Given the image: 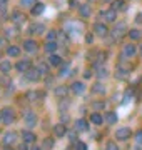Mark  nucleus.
<instances>
[{
    "instance_id": "f257e3e1",
    "label": "nucleus",
    "mask_w": 142,
    "mask_h": 150,
    "mask_svg": "<svg viewBox=\"0 0 142 150\" xmlns=\"http://www.w3.org/2000/svg\"><path fill=\"white\" fill-rule=\"evenodd\" d=\"M0 117H2L4 123L10 125V123L13 122V118H15V113H13V110H12V108H4V110L0 112Z\"/></svg>"
},
{
    "instance_id": "f03ea898",
    "label": "nucleus",
    "mask_w": 142,
    "mask_h": 150,
    "mask_svg": "<svg viewBox=\"0 0 142 150\" xmlns=\"http://www.w3.org/2000/svg\"><path fill=\"white\" fill-rule=\"evenodd\" d=\"M112 33H114V37H115V38H119V37H122V35L129 33V30H127V25L124 23V22H119V23H117V25L114 27Z\"/></svg>"
},
{
    "instance_id": "7ed1b4c3",
    "label": "nucleus",
    "mask_w": 142,
    "mask_h": 150,
    "mask_svg": "<svg viewBox=\"0 0 142 150\" xmlns=\"http://www.w3.org/2000/svg\"><path fill=\"white\" fill-rule=\"evenodd\" d=\"M23 120H25V123H27L28 129L35 127V123H37V117H35V113H33L32 110H27V112L23 113Z\"/></svg>"
},
{
    "instance_id": "20e7f679",
    "label": "nucleus",
    "mask_w": 142,
    "mask_h": 150,
    "mask_svg": "<svg viewBox=\"0 0 142 150\" xmlns=\"http://www.w3.org/2000/svg\"><path fill=\"white\" fill-rule=\"evenodd\" d=\"M136 54H137L136 45H132V43H127V45H124V50H122V55H124V57H127V59H132Z\"/></svg>"
},
{
    "instance_id": "39448f33",
    "label": "nucleus",
    "mask_w": 142,
    "mask_h": 150,
    "mask_svg": "<svg viewBox=\"0 0 142 150\" xmlns=\"http://www.w3.org/2000/svg\"><path fill=\"white\" fill-rule=\"evenodd\" d=\"M40 70L38 69H28L27 72H25V77H27L28 80H32V82H37L38 79H40Z\"/></svg>"
},
{
    "instance_id": "423d86ee",
    "label": "nucleus",
    "mask_w": 142,
    "mask_h": 150,
    "mask_svg": "<svg viewBox=\"0 0 142 150\" xmlns=\"http://www.w3.org/2000/svg\"><path fill=\"white\" fill-rule=\"evenodd\" d=\"M129 137H131V129H127V127L119 129L117 132H115V139L117 140H127Z\"/></svg>"
},
{
    "instance_id": "0eeeda50",
    "label": "nucleus",
    "mask_w": 142,
    "mask_h": 150,
    "mask_svg": "<svg viewBox=\"0 0 142 150\" xmlns=\"http://www.w3.org/2000/svg\"><path fill=\"white\" fill-rule=\"evenodd\" d=\"M94 32L97 33V35H100V37H105L109 33V28H107L105 23H95L94 25Z\"/></svg>"
},
{
    "instance_id": "6e6552de",
    "label": "nucleus",
    "mask_w": 142,
    "mask_h": 150,
    "mask_svg": "<svg viewBox=\"0 0 142 150\" xmlns=\"http://www.w3.org/2000/svg\"><path fill=\"white\" fill-rule=\"evenodd\" d=\"M30 60L28 59H25V60H20V62H18V64L15 65L17 67V70H18V72H23V74H25V72H27L28 69H32V67H30Z\"/></svg>"
},
{
    "instance_id": "1a4fd4ad",
    "label": "nucleus",
    "mask_w": 142,
    "mask_h": 150,
    "mask_svg": "<svg viewBox=\"0 0 142 150\" xmlns=\"http://www.w3.org/2000/svg\"><path fill=\"white\" fill-rule=\"evenodd\" d=\"M102 15H104L105 22H115V18H117V10H114V8H109V10H105Z\"/></svg>"
},
{
    "instance_id": "9d476101",
    "label": "nucleus",
    "mask_w": 142,
    "mask_h": 150,
    "mask_svg": "<svg viewBox=\"0 0 142 150\" xmlns=\"http://www.w3.org/2000/svg\"><path fill=\"white\" fill-rule=\"evenodd\" d=\"M28 30H30V33H37V35H40V33L45 32V27L42 25V23H32Z\"/></svg>"
},
{
    "instance_id": "9b49d317",
    "label": "nucleus",
    "mask_w": 142,
    "mask_h": 150,
    "mask_svg": "<svg viewBox=\"0 0 142 150\" xmlns=\"http://www.w3.org/2000/svg\"><path fill=\"white\" fill-rule=\"evenodd\" d=\"M84 90H85V85H84L82 82H74V83H72V92H74V93L80 95V93H84Z\"/></svg>"
},
{
    "instance_id": "f8f14e48",
    "label": "nucleus",
    "mask_w": 142,
    "mask_h": 150,
    "mask_svg": "<svg viewBox=\"0 0 142 150\" xmlns=\"http://www.w3.org/2000/svg\"><path fill=\"white\" fill-rule=\"evenodd\" d=\"M54 132H55L57 137H64V135L67 134V127L64 125V123H57V125L54 127Z\"/></svg>"
},
{
    "instance_id": "ddd939ff",
    "label": "nucleus",
    "mask_w": 142,
    "mask_h": 150,
    "mask_svg": "<svg viewBox=\"0 0 142 150\" xmlns=\"http://www.w3.org/2000/svg\"><path fill=\"white\" fill-rule=\"evenodd\" d=\"M10 70H12V64L9 62V60H4V62H0V72H2L4 75L10 74Z\"/></svg>"
},
{
    "instance_id": "4468645a",
    "label": "nucleus",
    "mask_w": 142,
    "mask_h": 150,
    "mask_svg": "<svg viewBox=\"0 0 142 150\" xmlns=\"http://www.w3.org/2000/svg\"><path fill=\"white\" fill-rule=\"evenodd\" d=\"M23 48H25L27 52H35V50H37V42H33V40H25V42H23Z\"/></svg>"
},
{
    "instance_id": "2eb2a0df",
    "label": "nucleus",
    "mask_w": 142,
    "mask_h": 150,
    "mask_svg": "<svg viewBox=\"0 0 142 150\" xmlns=\"http://www.w3.org/2000/svg\"><path fill=\"white\" fill-rule=\"evenodd\" d=\"M15 140H17V134H15V132H9V134H5L4 144H5V145H10V144H13Z\"/></svg>"
},
{
    "instance_id": "dca6fc26",
    "label": "nucleus",
    "mask_w": 142,
    "mask_h": 150,
    "mask_svg": "<svg viewBox=\"0 0 142 150\" xmlns=\"http://www.w3.org/2000/svg\"><path fill=\"white\" fill-rule=\"evenodd\" d=\"M22 139H23V142H27V144H33L37 137H35L32 132H22Z\"/></svg>"
},
{
    "instance_id": "f3484780",
    "label": "nucleus",
    "mask_w": 142,
    "mask_h": 150,
    "mask_svg": "<svg viewBox=\"0 0 142 150\" xmlns=\"http://www.w3.org/2000/svg\"><path fill=\"white\" fill-rule=\"evenodd\" d=\"M105 122L107 123H110V125H114V123H117V113H114V112H107L105 113Z\"/></svg>"
},
{
    "instance_id": "a211bd4d",
    "label": "nucleus",
    "mask_w": 142,
    "mask_h": 150,
    "mask_svg": "<svg viewBox=\"0 0 142 150\" xmlns=\"http://www.w3.org/2000/svg\"><path fill=\"white\" fill-rule=\"evenodd\" d=\"M89 127H87V120H84V118H80V120H77L75 123V130H79V132H85Z\"/></svg>"
},
{
    "instance_id": "6ab92c4d",
    "label": "nucleus",
    "mask_w": 142,
    "mask_h": 150,
    "mask_svg": "<svg viewBox=\"0 0 142 150\" xmlns=\"http://www.w3.org/2000/svg\"><path fill=\"white\" fill-rule=\"evenodd\" d=\"M67 93H69V88H67L65 85H60L55 88V95L59 97V98H62V97H65Z\"/></svg>"
},
{
    "instance_id": "aec40b11",
    "label": "nucleus",
    "mask_w": 142,
    "mask_h": 150,
    "mask_svg": "<svg viewBox=\"0 0 142 150\" xmlns=\"http://www.w3.org/2000/svg\"><path fill=\"white\" fill-rule=\"evenodd\" d=\"M44 10H45V5H44V4H35V5L32 7V15H40Z\"/></svg>"
},
{
    "instance_id": "412c9836",
    "label": "nucleus",
    "mask_w": 142,
    "mask_h": 150,
    "mask_svg": "<svg viewBox=\"0 0 142 150\" xmlns=\"http://www.w3.org/2000/svg\"><path fill=\"white\" fill-rule=\"evenodd\" d=\"M60 62H62V59H60L59 55L50 54V57H49V65H54V67H57V65H60Z\"/></svg>"
},
{
    "instance_id": "4be33fe9",
    "label": "nucleus",
    "mask_w": 142,
    "mask_h": 150,
    "mask_svg": "<svg viewBox=\"0 0 142 150\" xmlns=\"http://www.w3.org/2000/svg\"><path fill=\"white\" fill-rule=\"evenodd\" d=\"M112 8L114 10H124L126 8V2L124 0H114L112 2Z\"/></svg>"
},
{
    "instance_id": "5701e85b",
    "label": "nucleus",
    "mask_w": 142,
    "mask_h": 150,
    "mask_svg": "<svg viewBox=\"0 0 142 150\" xmlns=\"http://www.w3.org/2000/svg\"><path fill=\"white\" fill-rule=\"evenodd\" d=\"M90 122H92L94 125H100V123L104 122V117L99 115V113H92V115H90Z\"/></svg>"
},
{
    "instance_id": "b1692460",
    "label": "nucleus",
    "mask_w": 142,
    "mask_h": 150,
    "mask_svg": "<svg viewBox=\"0 0 142 150\" xmlns=\"http://www.w3.org/2000/svg\"><path fill=\"white\" fill-rule=\"evenodd\" d=\"M55 50H57V43L47 40V43H45V52H47V54H54Z\"/></svg>"
},
{
    "instance_id": "393cba45",
    "label": "nucleus",
    "mask_w": 142,
    "mask_h": 150,
    "mask_svg": "<svg viewBox=\"0 0 142 150\" xmlns=\"http://www.w3.org/2000/svg\"><path fill=\"white\" fill-rule=\"evenodd\" d=\"M7 54H9V57H18V55H20V48L12 45V47L7 48Z\"/></svg>"
},
{
    "instance_id": "a878e982",
    "label": "nucleus",
    "mask_w": 142,
    "mask_h": 150,
    "mask_svg": "<svg viewBox=\"0 0 142 150\" xmlns=\"http://www.w3.org/2000/svg\"><path fill=\"white\" fill-rule=\"evenodd\" d=\"M23 18H25V17H23L20 12H12V20L15 22V23H22Z\"/></svg>"
},
{
    "instance_id": "bb28decb",
    "label": "nucleus",
    "mask_w": 142,
    "mask_h": 150,
    "mask_svg": "<svg viewBox=\"0 0 142 150\" xmlns=\"http://www.w3.org/2000/svg\"><path fill=\"white\" fill-rule=\"evenodd\" d=\"M92 92H94V93H104V92H105V87L102 85L100 82H97V83H94Z\"/></svg>"
},
{
    "instance_id": "cd10ccee",
    "label": "nucleus",
    "mask_w": 142,
    "mask_h": 150,
    "mask_svg": "<svg viewBox=\"0 0 142 150\" xmlns=\"http://www.w3.org/2000/svg\"><path fill=\"white\" fill-rule=\"evenodd\" d=\"M79 12L82 17H89L90 15V5H80L79 7Z\"/></svg>"
},
{
    "instance_id": "c85d7f7f",
    "label": "nucleus",
    "mask_w": 142,
    "mask_h": 150,
    "mask_svg": "<svg viewBox=\"0 0 142 150\" xmlns=\"http://www.w3.org/2000/svg\"><path fill=\"white\" fill-rule=\"evenodd\" d=\"M54 147V139H45L42 144V150H50Z\"/></svg>"
},
{
    "instance_id": "c756f323",
    "label": "nucleus",
    "mask_w": 142,
    "mask_h": 150,
    "mask_svg": "<svg viewBox=\"0 0 142 150\" xmlns=\"http://www.w3.org/2000/svg\"><path fill=\"white\" fill-rule=\"evenodd\" d=\"M127 75H129V70L122 69V67H120V69L117 70V72H115V77H117V79H126Z\"/></svg>"
},
{
    "instance_id": "7c9ffc66",
    "label": "nucleus",
    "mask_w": 142,
    "mask_h": 150,
    "mask_svg": "<svg viewBox=\"0 0 142 150\" xmlns=\"http://www.w3.org/2000/svg\"><path fill=\"white\" fill-rule=\"evenodd\" d=\"M132 97H134V88H127L126 93H124V103H127Z\"/></svg>"
},
{
    "instance_id": "2f4dec72",
    "label": "nucleus",
    "mask_w": 142,
    "mask_h": 150,
    "mask_svg": "<svg viewBox=\"0 0 142 150\" xmlns=\"http://www.w3.org/2000/svg\"><path fill=\"white\" fill-rule=\"evenodd\" d=\"M129 37H131L132 40H139V38H141V32L136 30V28H132V30H129Z\"/></svg>"
},
{
    "instance_id": "473e14b6",
    "label": "nucleus",
    "mask_w": 142,
    "mask_h": 150,
    "mask_svg": "<svg viewBox=\"0 0 142 150\" xmlns=\"http://www.w3.org/2000/svg\"><path fill=\"white\" fill-rule=\"evenodd\" d=\"M37 69L40 70V74H42V75H47V74H49V65H47V64H38Z\"/></svg>"
},
{
    "instance_id": "72a5a7b5",
    "label": "nucleus",
    "mask_w": 142,
    "mask_h": 150,
    "mask_svg": "<svg viewBox=\"0 0 142 150\" xmlns=\"http://www.w3.org/2000/svg\"><path fill=\"white\" fill-rule=\"evenodd\" d=\"M37 4V0H20V5L22 7H33Z\"/></svg>"
},
{
    "instance_id": "f704fd0d",
    "label": "nucleus",
    "mask_w": 142,
    "mask_h": 150,
    "mask_svg": "<svg viewBox=\"0 0 142 150\" xmlns=\"http://www.w3.org/2000/svg\"><path fill=\"white\" fill-rule=\"evenodd\" d=\"M55 38H57V32H55V30H50V32L47 33V40H49V42H55Z\"/></svg>"
},
{
    "instance_id": "c9c22d12",
    "label": "nucleus",
    "mask_w": 142,
    "mask_h": 150,
    "mask_svg": "<svg viewBox=\"0 0 142 150\" xmlns=\"http://www.w3.org/2000/svg\"><path fill=\"white\" fill-rule=\"evenodd\" d=\"M92 108H94V110H102V108H105V103L104 102H94L92 103Z\"/></svg>"
},
{
    "instance_id": "e433bc0d",
    "label": "nucleus",
    "mask_w": 142,
    "mask_h": 150,
    "mask_svg": "<svg viewBox=\"0 0 142 150\" xmlns=\"http://www.w3.org/2000/svg\"><path fill=\"white\" fill-rule=\"evenodd\" d=\"M97 77H99V79L107 77V69H105V67H100V69H99V72H97Z\"/></svg>"
},
{
    "instance_id": "4c0bfd02",
    "label": "nucleus",
    "mask_w": 142,
    "mask_h": 150,
    "mask_svg": "<svg viewBox=\"0 0 142 150\" xmlns=\"http://www.w3.org/2000/svg\"><path fill=\"white\" fill-rule=\"evenodd\" d=\"M69 74H70L69 72V65H64V69L60 70V77H67Z\"/></svg>"
},
{
    "instance_id": "58836bf2",
    "label": "nucleus",
    "mask_w": 142,
    "mask_h": 150,
    "mask_svg": "<svg viewBox=\"0 0 142 150\" xmlns=\"http://www.w3.org/2000/svg\"><path fill=\"white\" fill-rule=\"evenodd\" d=\"M105 150H119V147H117V144H114V142H109L107 147H105Z\"/></svg>"
},
{
    "instance_id": "ea45409f",
    "label": "nucleus",
    "mask_w": 142,
    "mask_h": 150,
    "mask_svg": "<svg viewBox=\"0 0 142 150\" xmlns=\"http://www.w3.org/2000/svg\"><path fill=\"white\" fill-rule=\"evenodd\" d=\"M136 142L139 145H142V130H139V132L136 134Z\"/></svg>"
},
{
    "instance_id": "a19ab883",
    "label": "nucleus",
    "mask_w": 142,
    "mask_h": 150,
    "mask_svg": "<svg viewBox=\"0 0 142 150\" xmlns=\"http://www.w3.org/2000/svg\"><path fill=\"white\" fill-rule=\"evenodd\" d=\"M77 150H87V147H85V144H82V142H79V144L75 145Z\"/></svg>"
},
{
    "instance_id": "79ce46f5",
    "label": "nucleus",
    "mask_w": 142,
    "mask_h": 150,
    "mask_svg": "<svg viewBox=\"0 0 142 150\" xmlns=\"http://www.w3.org/2000/svg\"><path fill=\"white\" fill-rule=\"evenodd\" d=\"M7 45V38L5 37H0V48H4Z\"/></svg>"
},
{
    "instance_id": "37998d69",
    "label": "nucleus",
    "mask_w": 142,
    "mask_h": 150,
    "mask_svg": "<svg viewBox=\"0 0 142 150\" xmlns=\"http://www.w3.org/2000/svg\"><path fill=\"white\" fill-rule=\"evenodd\" d=\"M85 40H87V43H92V42H94V37L90 35V33H89L87 37H85Z\"/></svg>"
},
{
    "instance_id": "c03bdc74",
    "label": "nucleus",
    "mask_w": 142,
    "mask_h": 150,
    "mask_svg": "<svg viewBox=\"0 0 142 150\" xmlns=\"http://www.w3.org/2000/svg\"><path fill=\"white\" fill-rule=\"evenodd\" d=\"M7 5V0H0V8H5Z\"/></svg>"
},
{
    "instance_id": "a18cd8bd",
    "label": "nucleus",
    "mask_w": 142,
    "mask_h": 150,
    "mask_svg": "<svg viewBox=\"0 0 142 150\" xmlns=\"http://www.w3.org/2000/svg\"><path fill=\"white\" fill-rule=\"evenodd\" d=\"M18 150H27V142H23V144L20 145V149H18Z\"/></svg>"
},
{
    "instance_id": "49530a36",
    "label": "nucleus",
    "mask_w": 142,
    "mask_h": 150,
    "mask_svg": "<svg viewBox=\"0 0 142 150\" xmlns=\"http://www.w3.org/2000/svg\"><path fill=\"white\" fill-rule=\"evenodd\" d=\"M136 20L139 22V23H141V22H142V15H141V13H137V18H136Z\"/></svg>"
},
{
    "instance_id": "de8ad7c7",
    "label": "nucleus",
    "mask_w": 142,
    "mask_h": 150,
    "mask_svg": "<svg viewBox=\"0 0 142 150\" xmlns=\"http://www.w3.org/2000/svg\"><path fill=\"white\" fill-rule=\"evenodd\" d=\"M32 150H42V147H33Z\"/></svg>"
},
{
    "instance_id": "09e8293b",
    "label": "nucleus",
    "mask_w": 142,
    "mask_h": 150,
    "mask_svg": "<svg viewBox=\"0 0 142 150\" xmlns=\"http://www.w3.org/2000/svg\"><path fill=\"white\" fill-rule=\"evenodd\" d=\"M141 54H142V45H141Z\"/></svg>"
},
{
    "instance_id": "8fccbe9b",
    "label": "nucleus",
    "mask_w": 142,
    "mask_h": 150,
    "mask_svg": "<svg viewBox=\"0 0 142 150\" xmlns=\"http://www.w3.org/2000/svg\"><path fill=\"white\" fill-rule=\"evenodd\" d=\"M5 150H12V149H5Z\"/></svg>"
},
{
    "instance_id": "3c124183",
    "label": "nucleus",
    "mask_w": 142,
    "mask_h": 150,
    "mask_svg": "<svg viewBox=\"0 0 142 150\" xmlns=\"http://www.w3.org/2000/svg\"><path fill=\"white\" fill-rule=\"evenodd\" d=\"M105 2H110V0H105Z\"/></svg>"
},
{
    "instance_id": "603ef678",
    "label": "nucleus",
    "mask_w": 142,
    "mask_h": 150,
    "mask_svg": "<svg viewBox=\"0 0 142 150\" xmlns=\"http://www.w3.org/2000/svg\"><path fill=\"white\" fill-rule=\"evenodd\" d=\"M0 120H2V117H0Z\"/></svg>"
}]
</instances>
